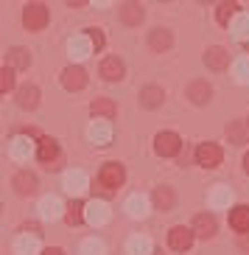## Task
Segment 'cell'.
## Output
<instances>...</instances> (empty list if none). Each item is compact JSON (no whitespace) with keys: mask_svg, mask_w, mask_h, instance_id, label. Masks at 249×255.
<instances>
[{"mask_svg":"<svg viewBox=\"0 0 249 255\" xmlns=\"http://www.w3.org/2000/svg\"><path fill=\"white\" fill-rule=\"evenodd\" d=\"M56 208H59V205H56V199H45V202H42V210H45V216H56Z\"/></svg>","mask_w":249,"mask_h":255,"instance_id":"obj_26","label":"cell"},{"mask_svg":"<svg viewBox=\"0 0 249 255\" xmlns=\"http://www.w3.org/2000/svg\"><path fill=\"white\" fill-rule=\"evenodd\" d=\"M216 216H210V213H199L196 219H193V233H196L199 239H210V236H216Z\"/></svg>","mask_w":249,"mask_h":255,"instance_id":"obj_11","label":"cell"},{"mask_svg":"<svg viewBox=\"0 0 249 255\" xmlns=\"http://www.w3.org/2000/svg\"><path fill=\"white\" fill-rule=\"evenodd\" d=\"M204 65H207L210 70H224L227 65H230V53H227L224 48L213 45V48H207V53H204Z\"/></svg>","mask_w":249,"mask_h":255,"instance_id":"obj_9","label":"cell"},{"mask_svg":"<svg viewBox=\"0 0 249 255\" xmlns=\"http://www.w3.org/2000/svg\"><path fill=\"white\" fill-rule=\"evenodd\" d=\"M193 227H182V225H176V227H171L168 230V244H171V250H176V253H185V250L193 244Z\"/></svg>","mask_w":249,"mask_h":255,"instance_id":"obj_4","label":"cell"},{"mask_svg":"<svg viewBox=\"0 0 249 255\" xmlns=\"http://www.w3.org/2000/svg\"><path fill=\"white\" fill-rule=\"evenodd\" d=\"M179 149H182V140L176 132H160L154 137V151L160 157H174V154H179Z\"/></svg>","mask_w":249,"mask_h":255,"instance_id":"obj_3","label":"cell"},{"mask_svg":"<svg viewBox=\"0 0 249 255\" xmlns=\"http://www.w3.org/2000/svg\"><path fill=\"white\" fill-rule=\"evenodd\" d=\"M143 6H137V3H123L121 6V20L126 25H137L140 20H143Z\"/></svg>","mask_w":249,"mask_h":255,"instance_id":"obj_18","label":"cell"},{"mask_svg":"<svg viewBox=\"0 0 249 255\" xmlns=\"http://www.w3.org/2000/svg\"><path fill=\"white\" fill-rule=\"evenodd\" d=\"M14 188H17V194H34V191H37V177H34V174L31 171H20L14 177Z\"/></svg>","mask_w":249,"mask_h":255,"instance_id":"obj_17","label":"cell"},{"mask_svg":"<svg viewBox=\"0 0 249 255\" xmlns=\"http://www.w3.org/2000/svg\"><path fill=\"white\" fill-rule=\"evenodd\" d=\"M65 222H68V225H82V222H84V202H79V199H73V202L68 205V213H65Z\"/></svg>","mask_w":249,"mask_h":255,"instance_id":"obj_22","label":"cell"},{"mask_svg":"<svg viewBox=\"0 0 249 255\" xmlns=\"http://www.w3.org/2000/svg\"><path fill=\"white\" fill-rule=\"evenodd\" d=\"M221 149L216 146V143H199L196 149V163L202 165V168H216V165L221 163Z\"/></svg>","mask_w":249,"mask_h":255,"instance_id":"obj_5","label":"cell"},{"mask_svg":"<svg viewBox=\"0 0 249 255\" xmlns=\"http://www.w3.org/2000/svg\"><path fill=\"white\" fill-rule=\"evenodd\" d=\"M37 154L42 163H48V168H56V163H59V143L53 140V137H39Z\"/></svg>","mask_w":249,"mask_h":255,"instance_id":"obj_7","label":"cell"},{"mask_svg":"<svg viewBox=\"0 0 249 255\" xmlns=\"http://www.w3.org/2000/svg\"><path fill=\"white\" fill-rule=\"evenodd\" d=\"M227 137H230V143H235V146H244L249 137V127L244 124V121H230V127H227Z\"/></svg>","mask_w":249,"mask_h":255,"instance_id":"obj_15","label":"cell"},{"mask_svg":"<svg viewBox=\"0 0 249 255\" xmlns=\"http://www.w3.org/2000/svg\"><path fill=\"white\" fill-rule=\"evenodd\" d=\"M171 45H174V37H171V31L168 28H154L149 34V48L151 51L163 53V51H168Z\"/></svg>","mask_w":249,"mask_h":255,"instance_id":"obj_10","label":"cell"},{"mask_svg":"<svg viewBox=\"0 0 249 255\" xmlns=\"http://www.w3.org/2000/svg\"><path fill=\"white\" fill-rule=\"evenodd\" d=\"M17 104L23 107V110H34V107L39 104V90L34 87V84L20 87V93H17Z\"/></svg>","mask_w":249,"mask_h":255,"instance_id":"obj_14","label":"cell"},{"mask_svg":"<svg viewBox=\"0 0 249 255\" xmlns=\"http://www.w3.org/2000/svg\"><path fill=\"white\" fill-rule=\"evenodd\" d=\"M123 180H126V171H123L121 163H104V168H101V174H98V182L106 191L115 194V188H121Z\"/></svg>","mask_w":249,"mask_h":255,"instance_id":"obj_2","label":"cell"},{"mask_svg":"<svg viewBox=\"0 0 249 255\" xmlns=\"http://www.w3.org/2000/svg\"><path fill=\"white\" fill-rule=\"evenodd\" d=\"M244 168H247V174H249V154L244 157Z\"/></svg>","mask_w":249,"mask_h":255,"instance_id":"obj_28","label":"cell"},{"mask_svg":"<svg viewBox=\"0 0 249 255\" xmlns=\"http://www.w3.org/2000/svg\"><path fill=\"white\" fill-rule=\"evenodd\" d=\"M6 56H8V68H28L31 65V56L25 48H11Z\"/></svg>","mask_w":249,"mask_h":255,"instance_id":"obj_21","label":"cell"},{"mask_svg":"<svg viewBox=\"0 0 249 255\" xmlns=\"http://www.w3.org/2000/svg\"><path fill=\"white\" fill-rule=\"evenodd\" d=\"M154 205H157V210H171L174 208V191L168 185L154 188Z\"/></svg>","mask_w":249,"mask_h":255,"instance_id":"obj_19","label":"cell"},{"mask_svg":"<svg viewBox=\"0 0 249 255\" xmlns=\"http://www.w3.org/2000/svg\"><path fill=\"white\" fill-rule=\"evenodd\" d=\"M188 98L193 104H207V101H210V84L207 82H190L188 84Z\"/></svg>","mask_w":249,"mask_h":255,"instance_id":"obj_13","label":"cell"},{"mask_svg":"<svg viewBox=\"0 0 249 255\" xmlns=\"http://www.w3.org/2000/svg\"><path fill=\"white\" fill-rule=\"evenodd\" d=\"M87 34H90V42H92V48H95V53H98L101 48H104V34H101L98 28H90Z\"/></svg>","mask_w":249,"mask_h":255,"instance_id":"obj_25","label":"cell"},{"mask_svg":"<svg viewBox=\"0 0 249 255\" xmlns=\"http://www.w3.org/2000/svg\"><path fill=\"white\" fill-rule=\"evenodd\" d=\"M11 87H14V68H6L3 65V70H0V90L8 93Z\"/></svg>","mask_w":249,"mask_h":255,"instance_id":"obj_24","label":"cell"},{"mask_svg":"<svg viewBox=\"0 0 249 255\" xmlns=\"http://www.w3.org/2000/svg\"><path fill=\"white\" fill-rule=\"evenodd\" d=\"M62 84H65V90H70V93L84 90V84H87V73H84V68H79V65L65 68L62 70Z\"/></svg>","mask_w":249,"mask_h":255,"instance_id":"obj_6","label":"cell"},{"mask_svg":"<svg viewBox=\"0 0 249 255\" xmlns=\"http://www.w3.org/2000/svg\"><path fill=\"white\" fill-rule=\"evenodd\" d=\"M90 113L101 115V118H106V121H112L115 118V104L109 101V98H95V101L90 104Z\"/></svg>","mask_w":249,"mask_h":255,"instance_id":"obj_20","label":"cell"},{"mask_svg":"<svg viewBox=\"0 0 249 255\" xmlns=\"http://www.w3.org/2000/svg\"><path fill=\"white\" fill-rule=\"evenodd\" d=\"M23 23L28 31H42L48 25V8L42 3H28L23 8Z\"/></svg>","mask_w":249,"mask_h":255,"instance_id":"obj_1","label":"cell"},{"mask_svg":"<svg viewBox=\"0 0 249 255\" xmlns=\"http://www.w3.org/2000/svg\"><path fill=\"white\" fill-rule=\"evenodd\" d=\"M230 227L235 233H247L249 230V208L247 205H238V208L230 210Z\"/></svg>","mask_w":249,"mask_h":255,"instance_id":"obj_12","label":"cell"},{"mask_svg":"<svg viewBox=\"0 0 249 255\" xmlns=\"http://www.w3.org/2000/svg\"><path fill=\"white\" fill-rule=\"evenodd\" d=\"M42 255H65V253H62L59 247H48V250H45V253H42Z\"/></svg>","mask_w":249,"mask_h":255,"instance_id":"obj_27","label":"cell"},{"mask_svg":"<svg viewBox=\"0 0 249 255\" xmlns=\"http://www.w3.org/2000/svg\"><path fill=\"white\" fill-rule=\"evenodd\" d=\"M163 98H166V93L160 90V87H143L140 90V104L149 107V110H157L163 104Z\"/></svg>","mask_w":249,"mask_h":255,"instance_id":"obj_16","label":"cell"},{"mask_svg":"<svg viewBox=\"0 0 249 255\" xmlns=\"http://www.w3.org/2000/svg\"><path fill=\"white\" fill-rule=\"evenodd\" d=\"M123 73H126V68H123V62L118 56H106L101 62V76H104L106 82H121Z\"/></svg>","mask_w":249,"mask_h":255,"instance_id":"obj_8","label":"cell"},{"mask_svg":"<svg viewBox=\"0 0 249 255\" xmlns=\"http://www.w3.org/2000/svg\"><path fill=\"white\" fill-rule=\"evenodd\" d=\"M235 11H238V6H235V3H221L219 11H216V20H219L221 25H230V20L235 17Z\"/></svg>","mask_w":249,"mask_h":255,"instance_id":"obj_23","label":"cell"}]
</instances>
